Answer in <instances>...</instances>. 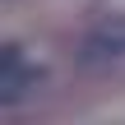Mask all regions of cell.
<instances>
[{
    "mask_svg": "<svg viewBox=\"0 0 125 125\" xmlns=\"http://www.w3.org/2000/svg\"><path fill=\"white\" fill-rule=\"evenodd\" d=\"M125 56V28H107V32H93L83 42V60H116Z\"/></svg>",
    "mask_w": 125,
    "mask_h": 125,
    "instance_id": "2",
    "label": "cell"
},
{
    "mask_svg": "<svg viewBox=\"0 0 125 125\" xmlns=\"http://www.w3.org/2000/svg\"><path fill=\"white\" fill-rule=\"evenodd\" d=\"M28 83H37V74L23 70L19 46H9V51H5V65H0V102H19V97L28 93Z\"/></svg>",
    "mask_w": 125,
    "mask_h": 125,
    "instance_id": "1",
    "label": "cell"
}]
</instances>
